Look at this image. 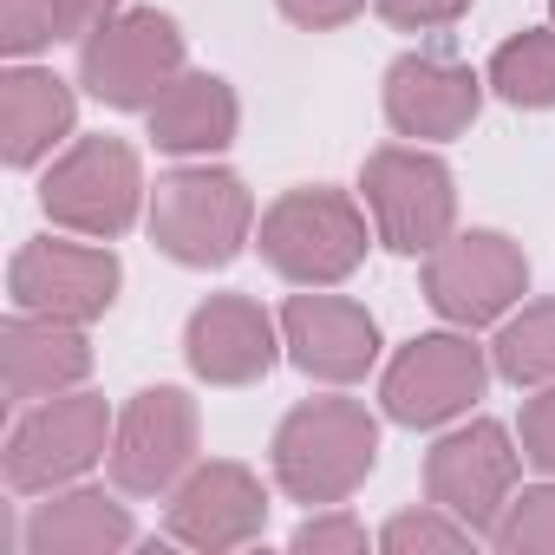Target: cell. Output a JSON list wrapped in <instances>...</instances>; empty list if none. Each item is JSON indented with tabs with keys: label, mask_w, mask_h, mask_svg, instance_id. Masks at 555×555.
<instances>
[{
	"label": "cell",
	"mask_w": 555,
	"mask_h": 555,
	"mask_svg": "<svg viewBox=\"0 0 555 555\" xmlns=\"http://www.w3.org/2000/svg\"><path fill=\"white\" fill-rule=\"evenodd\" d=\"M379 457V425L353 399H314L274 431V477L295 503H347Z\"/></svg>",
	"instance_id": "obj_1"
},
{
	"label": "cell",
	"mask_w": 555,
	"mask_h": 555,
	"mask_svg": "<svg viewBox=\"0 0 555 555\" xmlns=\"http://www.w3.org/2000/svg\"><path fill=\"white\" fill-rule=\"evenodd\" d=\"M366 216L340 190H288L261 216V255L301 288H334L366 261Z\"/></svg>",
	"instance_id": "obj_2"
},
{
	"label": "cell",
	"mask_w": 555,
	"mask_h": 555,
	"mask_svg": "<svg viewBox=\"0 0 555 555\" xmlns=\"http://www.w3.org/2000/svg\"><path fill=\"white\" fill-rule=\"evenodd\" d=\"M248 222H255V203L242 190L235 170H170L157 183V203H151V235L170 261L183 268H222L242 255L248 242Z\"/></svg>",
	"instance_id": "obj_3"
},
{
	"label": "cell",
	"mask_w": 555,
	"mask_h": 555,
	"mask_svg": "<svg viewBox=\"0 0 555 555\" xmlns=\"http://www.w3.org/2000/svg\"><path fill=\"white\" fill-rule=\"evenodd\" d=\"M177 73H183V34L157 8L112 14L99 34H86V53H79L86 92L118 105V112H151Z\"/></svg>",
	"instance_id": "obj_4"
},
{
	"label": "cell",
	"mask_w": 555,
	"mask_h": 555,
	"mask_svg": "<svg viewBox=\"0 0 555 555\" xmlns=\"http://www.w3.org/2000/svg\"><path fill=\"white\" fill-rule=\"evenodd\" d=\"M360 190H366V209H373V229H379L386 248L431 255L451 235L457 190H451V170L431 151H399V144L373 151L366 170H360Z\"/></svg>",
	"instance_id": "obj_5"
},
{
	"label": "cell",
	"mask_w": 555,
	"mask_h": 555,
	"mask_svg": "<svg viewBox=\"0 0 555 555\" xmlns=\"http://www.w3.org/2000/svg\"><path fill=\"white\" fill-rule=\"evenodd\" d=\"M138 196H144V170H138V151L118 144V138H86V144H73V151L53 164L47 190H40L47 216H53L60 229H73V235H92V242L125 235V229L138 222Z\"/></svg>",
	"instance_id": "obj_6"
},
{
	"label": "cell",
	"mask_w": 555,
	"mask_h": 555,
	"mask_svg": "<svg viewBox=\"0 0 555 555\" xmlns=\"http://www.w3.org/2000/svg\"><path fill=\"white\" fill-rule=\"evenodd\" d=\"M529 288V261L509 235L496 229H470V235H444L425 255V301L457 321V327H483L496 314H509Z\"/></svg>",
	"instance_id": "obj_7"
},
{
	"label": "cell",
	"mask_w": 555,
	"mask_h": 555,
	"mask_svg": "<svg viewBox=\"0 0 555 555\" xmlns=\"http://www.w3.org/2000/svg\"><path fill=\"white\" fill-rule=\"evenodd\" d=\"M516 464H522V451L509 444V431H503L496 418H470V425H457L451 438L431 444V457H425V490H431V503L451 509L464 529L490 535L496 516H503L509 496H516Z\"/></svg>",
	"instance_id": "obj_8"
},
{
	"label": "cell",
	"mask_w": 555,
	"mask_h": 555,
	"mask_svg": "<svg viewBox=\"0 0 555 555\" xmlns=\"http://www.w3.org/2000/svg\"><path fill=\"white\" fill-rule=\"evenodd\" d=\"M112 418L105 399L92 392H53L47 405H34L14 438H8V490H53L73 483L79 470H92L112 444H105Z\"/></svg>",
	"instance_id": "obj_9"
},
{
	"label": "cell",
	"mask_w": 555,
	"mask_h": 555,
	"mask_svg": "<svg viewBox=\"0 0 555 555\" xmlns=\"http://www.w3.org/2000/svg\"><path fill=\"white\" fill-rule=\"evenodd\" d=\"M483 392V353L464 334H425L412 340L392 366H386V418L399 425H444L457 412H470V399Z\"/></svg>",
	"instance_id": "obj_10"
},
{
	"label": "cell",
	"mask_w": 555,
	"mask_h": 555,
	"mask_svg": "<svg viewBox=\"0 0 555 555\" xmlns=\"http://www.w3.org/2000/svg\"><path fill=\"white\" fill-rule=\"evenodd\" d=\"M14 301L47 321H92L118 301V255L92 242H27L14 255Z\"/></svg>",
	"instance_id": "obj_11"
},
{
	"label": "cell",
	"mask_w": 555,
	"mask_h": 555,
	"mask_svg": "<svg viewBox=\"0 0 555 555\" xmlns=\"http://www.w3.org/2000/svg\"><path fill=\"white\" fill-rule=\"evenodd\" d=\"M190 451H196V405L177 386H151L125 405L112 431V483L131 496H157L183 477Z\"/></svg>",
	"instance_id": "obj_12"
},
{
	"label": "cell",
	"mask_w": 555,
	"mask_h": 555,
	"mask_svg": "<svg viewBox=\"0 0 555 555\" xmlns=\"http://www.w3.org/2000/svg\"><path fill=\"white\" fill-rule=\"evenodd\" d=\"M483 105V79L451 53H405L386 73V118L399 138H457Z\"/></svg>",
	"instance_id": "obj_13"
},
{
	"label": "cell",
	"mask_w": 555,
	"mask_h": 555,
	"mask_svg": "<svg viewBox=\"0 0 555 555\" xmlns=\"http://www.w3.org/2000/svg\"><path fill=\"white\" fill-rule=\"evenodd\" d=\"M282 347L295 353L301 373L334 379V386H353L379 360V327L347 295H295L282 308Z\"/></svg>",
	"instance_id": "obj_14"
},
{
	"label": "cell",
	"mask_w": 555,
	"mask_h": 555,
	"mask_svg": "<svg viewBox=\"0 0 555 555\" xmlns=\"http://www.w3.org/2000/svg\"><path fill=\"white\" fill-rule=\"evenodd\" d=\"M268 496L242 464H196L170 496V535L190 548H235L261 535Z\"/></svg>",
	"instance_id": "obj_15"
},
{
	"label": "cell",
	"mask_w": 555,
	"mask_h": 555,
	"mask_svg": "<svg viewBox=\"0 0 555 555\" xmlns=\"http://www.w3.org/2000/svg\"><path fill=\"white\" fill-rule=\"evenodd\" d=\"M274 321L248 301V295H216L190 314L183 353L209 386H255L274 366Z\"/></svg>",
	"instance_id": "obj_16"
},
{
	"label": "cell",
	"mask_w": 555,
	"mask_h": 555,
	"mask_svg": "<svg viewBox=\"0 0 555 555\" xmlns=\"http://www.w3.org/2000/svg\"><path fill=\"white\" fill-rule=\"evenodd\" d=\"M92 366L86 340L73 321H47V314H21L0 334V379H8V399H53L66 386H79Z\"/></svg>",
	"instance_id": "obj_17"
},
{
	"label": "cell",
	"mask_w": 555,
	"mask_h": 555,
	"mask_svg": "<svg viewBox=\"0 0 555 555\" xmlns=\"http://www.w3.org/2000/svg\"><path fill=\"white\" fill-rule=\"evenodd\" d=\"M66 131H73V92H66V79L34 73V66L0 79V151H8L14 170L40 164Z\"/></svg>",
	"instance_id": "obj_18"
},
{
	"label": "cell",
	"mask_w": 555,
	"mask_h": 555,
	"mask_svg": "<svg viewBox=\"0 0 555 555\" xmlns=\"http://www.w3.org/2000/svg\"><path fill=\"white\" fill-rule=\"evenodd\" d=\"M151 138L157 151H177V157L222 151L235 138V92L209 73H177L151 105Z\"/></svg>",
	"instance_id": "obj_19"
},
{
	"label": "cell",
	"mask_w": 555,
	"mask_h": 555,
	"mask_svg": "<svg viewBox=\"0 0 555 555\" xmlns=\"http://www.w3.org/2000/svg\"><path fill=\"white\" fill-rule=\"evenodd\" d=\"M138 529H131V509L112 503L105 490H73V496H53L34 509L27 522V548L34 555H99V548H125Z\"/></svg>",
	"instance_id": "obj_20"
},
{
	"label": "cell",
	"mask_w": 555,
	"mask_h": 555,
	"mask_svg": "<svg viewBox=\"0 0 555 555\" xmlns=\"http://www.w3.org/2000/svg\"><path fill=\"white\" fill-rule=\"evenodd\" d=\"M490 86L509 105H529V112L555 105V34L548 27H529V34L503 40L496 60H490Z\"/></svg>",
	"instance_id": "obj_21"
},
{
	"label": "cell",
	"mask_w": 555,
	"mask_h": 555,
	"mask_svg": "<svg viewBox=\"0 0 555 555\" xmlns=\"http://www.w3.org/2000/svg\"><path fill=\"white\" fill-rule=\"evenodd\" d=\"M496 373L509 386H555V301H535L516 321H503Z\"/></svg>",
	"instance_id": "obj_22"
},
{
	"label": "cell",
	"mask_w": 555,
	"mask_h": 555,
	"mask_svg": "<svg viewBox=\"0 0 555 555\" xmlns=\"http://www.w3.org/2000/svg\"><path fill=\"white\" fill-rule=\"evenodd\" d=\"M470 535H477V529H464L451 509L425 503V509H405V516H392L379 542H386L392 555H451V548H470Z\"/></svg>",
	"instance_id": "obj_23"
},
{
	"label": "cell",
	"mask_w": 555,
	"mask_h": 555,
	"mask_svg": "<svg viewBox=\"0 0 555 555\" xmlns=\"http://www.w3.org/2000/svg\"><path fill=\"white\" fill-rule=\"evenodd\" d=\"M490 535H496V548H509V555H522V548L555 555V483H535V490L509 496V509L496 516Z\"/></svg>",
	"instance_id": "obj_24"
},
{
	"label": "cell",
	"mask_w": 555,
	"mask_h": 555,
	"mask_svg": "<svg viewBox=\"0 0 555 555\" xmlns=\"http://www.w3.org/2000/svg\"><path fill=\"white\" fill-rule=\"evenodd\" d=\"M47 40H60V8L53 0H0V47L14 60L40 53Z\"/></svg>",
	"instance_id": "obj_25"
},
{
	"label": "cell",
	"mask_w": 555,
	"mask_h": 555,
	"mask_svg": "<svg viewBox=\"0 0 555 555\" xmlns=\"http://www.w3.org/2000/svg\"><path fill=\"white\" fill-rule=\"evenodd\" d=\"M295 548H314V555H327V548H340V555H360L366 548V529L334 503V516H308L301 529H295Z\"/></svg>",
	"instance_id": "obj_26"
},
{
	"label": "cell",
	"mask_w": 555,
	"mask_h": 555,
	"mask_svg": "<svg viewBox=\"0 0 555 555\" xmlns=\"http://www.w3.org/2000/svg\"><path fill=\"white\" fill-rule=\"evenodd\" d=\"M522 457L555 477V386H542V392L522 405Z\"/></svg>",
	"instance_id": "obj_27"
},
{
	"label": "cell",
	"mask_w": 555,
	"mask_h": 555,
	"mask_svg": "<svg viewBox=\"0 0 555 555\" xmlns=\"http://www.w3.org/2000/svg\"><path fill=\"white\" fill-rule=\"evenodd\" d=\"M373 8L392 21V27H451V21H464L470 14V0H373Z\"/></svg>",
	"instance_id": "obj_28"
},
{
	"label": "cell",
	"mask_w": 555,
	"mask_h": 555,
	"mask_svg": "<svg viewBox=\"0 0 555 555\" xmlns=\"http://www.w3.org/2000/svg\"><path fill=\"white\" fill-rule=\"evenodd\" d=\"M53 8H60V40H86L125 8V0H53Z\"/></svg>",
	"instance_id": "obj_29"
},
{
	"label": "cell",
	"mask_w": 555,
	"mask_h": 555,
	"mask_svg": "<svg viewBox=\"0 0 555 555\" xmlns=\"http://www.w3.org/2000/svg\"><path fill=\"white\" fill-rule=\"evenodd\" d=\"M360 8H366V0H282V14H288V21H301V27H314V34H321V27L353 21Z\"/></svg>",
	"instance_id": "obj_30"
},
{
	"label": "cell",
	"mask_w": 555,
	"mask_h": 555,
	"mask_svg": "<svg viewBox=\"0 0 555 555\" xmlns=\"http://www.w3.org/2000/svg\"><path fill=\"white\" fill-rule=\"evenodd\" d=\"M548 8H555V0H548Z\"/></svg>",
	"instance_id": "obj_31"
}]
</instances>
